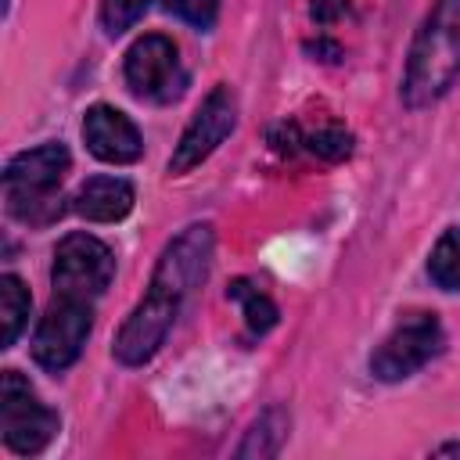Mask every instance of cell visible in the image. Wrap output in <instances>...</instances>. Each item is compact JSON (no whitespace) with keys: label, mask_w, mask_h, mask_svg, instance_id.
<instances>
[{"label":"cell","mask_w":460,"mask_h":460,"mask_svg":"<svg viewBox=\"0 0 460 460\" xmlns=\"http://www.w3.org/2000/svg\"><path fill=\"white\" fill-rule=\"evenodd\" d=\"M212 244L216 241H212L208 223H190L187 230H180L165 244V252L158 255V266L151 273L147 295L137 302V309L119 327V338H115V359L119 363L140 367L162 349L165 334L172 331V323L180 316V305L208 277Z\"/></svg>","instance_id":"6da1fadb"},{"label":"cell","mask_w":460,"mask_h":460,"mask_svg":"<svg viewBox=\"0 0 460 460\" xmlns=\"http://www.w3.org/2000/svg\"><path fill=\"white\" fill-rule=\"evenodd\" d=\"M460 75V0H435L420 22L402 72L406 108L435 104Z\"/></svg>","instance_id":"7a4b0ae2"},{"label":"cell","mask_w":460,"mask_h":460,"mask_svg":"<svg viewBox=\"0 0 460 460\" xmlns=\"http://www.w3.org/2000/svg\"><path fill=\"white\" fill-rule=\"evenodd\" d=\"M72 165L65 144H40L22 151L4 169V201L7 212L29 226H47L65 212L61 180Z\"/></svg>","instance_id":"3957f363"},{"label":"cell","mask_w":460,"mask_h":460,"mask_svg":"<svg viewBox=\"0 0 460 460\" xmlns=\"http://www.w3.org/2000/svg\"><path fill=\"white\" fill-rule=\"evenodd\" d=\"M0 431L4 446L18 456L47 449V442L58 435V413L36 399V392L18 370H4L0 377Z\"/></svg>","instance_id":"277c9868"},{"label":"cell","mask_w":460,"mask_h":460,"mask_svg":"<svg viewBox=\"0 0 460 460\" xmlns=\"http://www.w3.org/2000/svg\"><path fill=\"white\" fill-rule=\"evenodd\" d=\"M111 277H115V255L93 234H68L54 248V266H50L54 295L93 302L108 291Z\"/></svg>","instance_id":"5b68a950"},{"label":"cell","mask_w":460,"mask_h":460,"mask_svg":"<svg viewBox=\"0 0 460 460\" xmlns=\"http://www.w3.org/2000/svg\"><path fill=\"white\" fill-rule=\"evenodd\" d=\"M90 327H93L90 302L68 298V295H54L47 316L40 320V327L32 334V359L50 374L72 367L79 359L86 338H90Z\"/></svg>","instance_id":"8992f818"},{"label":"cell","mask_w":460,"mask_h":460,"mask_svg":"<svg viewBox=\"0 0 460 460\" xmlns=\"http://www.w3.org/2000/svg\"><path fill=\"white\" fill-rule=\"evenodd\" d=\"M442 323L431 313H413L377 345V352L370 356V370L381 381H402L431 363L442 352Z\"/></svg>","instance_id":"52a82bcc"},{"label":"cell","mask_w":460,"mask_h":460,"mask_svg":"<svg viewBox=\"0 0 460 460\" xmlns=\"http://www.w3.org/2000/svg\"><path fill=\"white\" fill-rule=\"evenodd\" d=\"M126 83L144 101H155V104L176 101L187 86V72L180 65L176 43L158 32L137 40L126 54Z\"/></svg>","instance_id":"ba28073f"},{"label":"cell","mask_w":460,"mask_h":460,"mask_svg":"<svg viewBox=\"0 0 460 460\" xmlns=\"http://www.w3.org/2000/svg\"><path fill=\"white\" fill-rule=\"evenodd\" d=\"M237 126V101L230 93V86H216L201 108L194 111V119L187 122L172 158H169V172L180 176V172H190L194 165H201Z\"/></svg>","instance_id":"9c48e42d"},{"label":"cell","mask_w":460,"mask_h":460,"mask_svg":"<svg viewBox=\"0 0 460 460\" xmlns=\"http://www.w3.org/2000/svg\"><path fill=\"white\" fill-rule=\"evenodd\" d=\"M83 140L93 158L111 162V165H129L144 151V140H140V129L133 126V119L111 104H93L83 115Z\"/></svg>","instance_id":"30bf717a"},{"label":"cell","mask_w":460,"mask_h":460,"mask_svg":"<svg viewBox=\"0 0 460 460\" xmlns=\"http://www.w3.org/2000/svg\"><path fill=\"white\" fill-rule=\"evenodd\" d=\"M72 208L90 223H115L133 208V183L122 176H90L75 190Z\"/></svg>","instance_id":"8fae6325"},{"label":"cell","mask_w":460,"mask_h":460,"mask_svg":"<svg viewBox=\"0 0 460 460\" xmlns=\"http://www.w3.org/2000/svg\"><path fill=\"white\" fill-rule=\"evenodd\" d=\"M288 438V413L280 406H270L266 413H259V420L244 431V442L237 446V456H277L280 446Z\"/></svg>","instance_id":"7c38bea8"},{"label":"cell","mask_w":460,"mask_h":460,"mask_svg":"<svg viewBox=\"0 0 460 460\" xmlns=\"http://www.w3.org/2000/svg\"><path fill=\"white\" fill-rule=\"evenodd\" d=\"M29 309H32V295L29 288L14 277L4 273L0 277V320H4V349H11L22 334V327L29 323Z\"/></svg>","instance_id":"4fadbf2b"},{"label":"cell","mask_w":460,"mask_h":460,"mask_svg":"<svg viewBox=\"0 0 460 460\" xmlns=\"http://www.w3.org/2000/svg\"><path fill=\"white\" fill-rule=\"evenodd\" d=\"M230 298L241 302V313H244V323H248L252 334H266L277 323V316H280L273 298L266 291H259L252 280H234L230 284Z\"/></svg>","instance_id":"5bb4252c"},{"label":"cell","mask_w":460,"mask_h":460,"mask_svg":"<svg viewBox=\"0 0 460 460\" xmlns=\"http://www.w3.org/2000/svg\"><path fill=\"white\" fill-rule=\"evenodd\" d=\"M428 273L442 291H460V226L446 230L431 248Z\"/></svg>","instance_id":"9a60e30c"},{"label":"cell","mask_w":460,"mask_h":460,"mask_svg":"<svg viewBox=\"0 0 460 460\" xmlns=\"http://www.w3.org/2000/svg\"><path fill=\"white\" fill-rule=\"evenodd\" d=\"M305 147L323 162H341L352 155V133L341 126H323V129L305 137Z\"/></svg>","instance_id":"2e32d148"},{"label":"cell","mask_w":460,"mask_h":460,"mask_svg":"<svg viewBox=\"0 0 460 460\" xmlns=\"http://www.w3.org/2000/svg\"><path fill=\"white\" fill-rule=\"evenodd\" d=\"M147 4H151V0H104V4H101V22H104V29H108L111 36H119V32L133 29V25L144 18Z\"/></svg>","instance_id":"e0dca14e"},{"label":"cell","mask_w":460,"mask_h":460,"mask_svg":"<svg viewBox=\"0 0 460 460\" xmlns=\"http://www.w3.org/2000/svg\"><path fill=\"white\" fill-rule=\"evenodd\" d=\"M165 11H172L176 18H183L194 29H208L219 14V0H162Z\"/></svg>","instance_id":"ac0fdd59"},{"label":"cell","mask_w":460,"mask_h":460,"mask_svg":"<svg viewBox=\"0 0 460 460\" xmlns=\"http://www.w3.org/2000/svg\"><path fill=\"white\" fill-rule=\"evenodd\" d=\"M309 14L316 25H334L349 14V0H309Z\"/></svg>","instance_id":"d6986e66"},{"label":"cell","mask_w":460,"mask_h":460,"mask_svg":"<svg viewBox=\"0 0 460 460\" xmlns=\"http://www.w3.org/2000/svg\"><path fill=\"white\" fill-rule=\"evenodd\" d=\"M270 140H273L277 151H295V144H298V126H295V122H280V126L270 133Z\"/></svg>","instance_id":"ffe728a7"},{"label":"cell","mask_w":460,"mask_h":460,"mask_svg":"<svg viewBox=\"0 0 460 460\" xmlns=\"http://www.w3.org/2000/svg\"><path fill=\"white\" fill-rule=\"evenodd\" d=\"M305 50H309L313 58H320V61H338V58H341V47H338L334 40H323V36H320V40H309Z\"/></svg>","instance_id":"44dd1931"},{"label":"cell","mask_w":460,"mask_h":460,"mask_svg":"<svg viewBox=\"0 0 460 460\" xmlns=\"http://www.w3.org/2000/svg\"><path fill=\"white\" fill-rule=\"evenodd\" d=\"M438 453H460V446H442Z\"/></svg>","instance_id":"7402d4cb"}]
</instances>
